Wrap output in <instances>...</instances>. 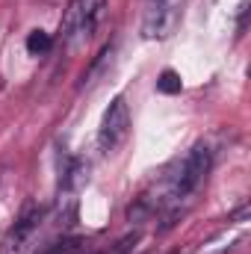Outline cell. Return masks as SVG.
Returning <instances> with one entry per match:
<instances>
[{"label":"cell","instance_id":"277c9868","mask_svg":"<svg viewBox=\"0 0 251 254\" xmlns=\"http://www.w3.org/2000/svg\"><path fill=\"white\" fill-rule=\"evenodd\" d=\"M127 130H130V113H127L125 98H113V104L104 113L101 130H98V148L104 154H113L127 139Z\"/></svg>","mask_w":251,"mask_h":254},{"label":"cell","instance_id":"52a82bcc","mask_svg":"<svg viewBox=\"0 0 251 254\" xmlns=\"http://www.w3.org/2000/svg\"><path fill=\"white\" fill-rule=\"evenodd\" d=\"M181 89H184L181 74H178V71H172V68H166V71L160 74V80H157V92H163V95H178Z\"/></svg>","mask_w":251,"mask_h":254},{"label":"cell","instance_id":"5b68a950","mask_svg":"<svg viewBox=\"0 0 251 254\" xmlns=\"http://www.w3.org/2000/svg\"><path fill=\"white\" fill-rule=\"evenodd\" d=\"M42 216H45V210L36 207V204H30V207L18 216V222L6 231V237H3V243H0V254H21L24 252V249L30 246L33 234L39 231Z\"/></svg>","mask_w":251,"mask_h":254},{"label":"cell","instance_id":"9c48e42d","mask_svg":"<svg viewBox=\"0 0 251 254\" xmlns=\"http://www.w3.org/2000/svg\"><path fill=\"white\" fill-rule=\"evenodd\" d=\"M0 187H3V169H0Z\"/></svg>","mask_w":251,"mask_h":254},{"label":"cell","instance_id":"7a4b0ae2","mask_svg":"<svg viewBox=\"0 0 251 254\" xmlns=\"http://www.w3.org/2000/svg\"><path fill=\"white\" fill-rule=\"evenodd\" d=\"M104 3L107 0H71L68 9L63 12V21H60V33L63 39H89L101 21V12H104Z\"/></svg>","mask_w":251,"mask_h":254},{"label":"cell","instance_id":"6da1fadb","mask_svg":"<svg viewBox=\"0 0 251 254\" xmlns=\"http://www.w3.org/2000/svg\"><path fill=\"white\" fill-rule=\"evenodd\" d=\"M210 163H213V151H210L204 142H198L184 160H178V163L166 172V184H169V190H172L175 204L187 201L189 195L204 184V178H207V172H210Z\"/></svg>","mask_w":251,"mask_h":254},{"label":"cell","instance_id":"8992f818","mask_svg":"<svg viewBox=\"0 0 251 254\" xmlns=\"http://www.w3.org/2000/svg\"><path fill=\"white\" fill-rule=\"evenodd\" d=\"M51 45H54V39H51V33H45V30H33V33L27 36V51H30L33 57L48 54Z\"/></svg>","mask_w":251,"mask_h":254},{"label":"cell","instance_id":"ba28073f","mask_svg":"<svg viewBox=\"0 0 251 254\" xmlns=\"http://www.w3.org/2000/svg\"><path fill=\"white\" fill-rule=\"evenodd\" d=\"M136 243H139V234H127V237H122V240H119L110 252H101V254H130Z\"/></svg>","mask_w":251,"mask_h":254},{"label":"cell","instance_id":"3957f363","mask_svg":"<svg viewBox=\"0 0 251 254\" xmlns=\"http://www.w3.org/2000/svg\"><path fill=\"white\" fill-rule=\"evenodd\" d=\"M181 21V0H145L142 36L145 39H169Z\"/></svg>","mask_w":251,"mask_h":254}]
</instances>
